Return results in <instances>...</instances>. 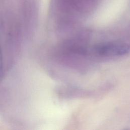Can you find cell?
<instances>
[{
	"mask_svg": "<svg viewBox=\"0 0 130 130\" xmlns=\"http://www.w3.org/2000/svg\"><path fill=\"white\" fill-rule=\"evenodd\" d=\"M96 51L104 56L123 55L130 51V46L123 43H107L98 46Z\"/></svg>",
	"mask_w": 130,
	"mask_h": 130,
	"instance_id": "6da1fadb",
	"label": "cell"
}]
</instances>
